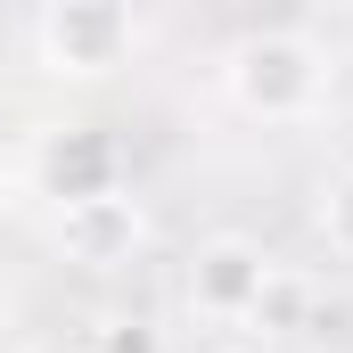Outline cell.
I'll return each mask as SVG.
<instances>
[{
    "mask_svg": "<svg viewBox=\"0 0 353 353\" xmlns=\"http://www.w3.org/2000/svg\"><path fill=\"white\" fill-rule=\"evenodd\" d=\"M222 83L255 123H304L321 107V90H329V50L312 33H296V25H263V33H247L230 50Z\"/></svg>",
    "mask_w": 353,
    "mask_h": 353,
    "instance_id": "1",
    "label": "cell"
},
{
    "mask_svg": "<svg viewBox=\"0 0 353 353\" xmlns=\"http://www.w3.org/2000/svg\"><path fill=\"white\" fill-rule=\"evenodd\" d=\"M140 50V17L123 0H50L33 17V58L58 83H107Z\"/></svg>",
    "mask_w": 353,
    "mask_h": 353,
    "instance_id": "2",
    "label": "cell"
},
{
    "mask_svg": "<svg viewBox=\"0 0 353 353\" xmlns=\"http://www.w3.org/2000/svg\"><path fill=\"white\" fill-rule=\"evenodd\" d=\"M33 189L66 214V205H90V197H115L123 189V148L107 123H50L33 140Z\"/></svg>",
    "mask_w": 353,
    "mask_h": 353,
    "instance_id": "3",
    "label": "cell"
},
{
    "mask_svg": "<svg viewBox=\"0 0 353 353\" xmlns=\"http://www.w3.org/2000/svg\"><path fill=\"white\" fill-rule=\"evenodd\" d=\"M271 279H279V263H271L263 247L239 239V230H222V239H205V247L189 255V304H197V321L247 329V321L263 312Z\"/></svg>",
    "mask_w": 353,
    "mask_h": 353,
    "instance_id": "4",
    "label": "cell"
},
{
    "mask_svg": "<svg viewBox=\"0 0 353 353\" xmlns=\"http://www.w3.org/2000/svg\"><path fill=\"white\" fill-rule=\"evenodd\" d=\"M50 239H58V255H66V263L115 271V263H132V255H140V239H148V214H140V197H132V189H115V197L66 205Z\"/></svg>",
    "mask_w": 353,
    "mask_h": 353,
    "instance_id": "5",
    "label": "cell"
},
{
    "mask_svg": "<svg viewBox=\"0 0 353 353\" xmlns=\"http://www.w3.org/2000/svg\"><path fill=\"white\" fill-rule=\"evenodd\" d=\"M312 222H321V239H329V255H345L353 263V173H337L321 189V205H312Z\"/></svg>",
    "mask_w": 353,
    "mask_h": 353,
    "instance_id": "6",
    "label": "cell"
},
{
    "mask_svg": "<svg viewBox=\"0 0 353 353\" xmlns=\"http://www.w3.org/2000/svg\"><path fill=\"white\" fill-rule=\"evenodd\" d=\"M83 345H90V353H165V337H157L148 321H123V312H107V321L90 329Z\"/></svg>",
    "mask_w": 353,
    "mask_h": 353,
    "instance_id": "7",
    "label": "cell"
},
{
    "mask_svg": "<svg viewBox=\"0 0 353 353\" xmlns=\"http://www.w3.org/2000/svg\"><path fill=\"white\" fill-rule=\"evenodd\" d=\"M8 214H17V165L0 157V222H8Z\"/></svg>",
    "mask_w": 353,
    "mask_h": 353,
    "instance_id": "8",
    "label": "cell"
},
{
    "mask_svg": "<svg viewBox=\"0 0 353 353\" xmlns=\"http://www.w3.org/2000/svg\"><path fill=\"white\" fill-rule=\"evenodd\" d=\"M25 353H90L83 337H41V345H25Z\"/></svg>",
    "mask_w": 353,
    "mask_h": 353,
    "instance_id": "9",
    "label": "cell"
},
{
    "mask_svg": "<svg viewBox=\"0 0 353 353\" xmlns=\"http://www.w3.org/2000/svg\"><path fill=\"white\" fill-rule=\"evenodd\" d=\"M0 321H8V271H0Z\"/></svg>",
    "mask_w": 353,
    "mask_h": 353,
    "instance_id": "10",
    "label": "cell"
},
{
    "mask_svg": "<svg viewBox=\"0 0 353 353\" xmlns=\"http://www.w3.org/2000/svg\"><path fill=\"white\" fill-rule=\"evenodd\" d=\"M205 353H255V345H205Z\"/></svg>",
    "mask_w": 353,
    "mask_h": 353,
    "instance_id": "11",
    "label": "cell"
}]
</instances>
